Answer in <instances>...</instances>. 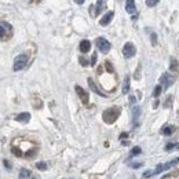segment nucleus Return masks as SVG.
Instances as JSON below:
<instances>
[{
  "mask_svg": "<svg viewBox=\"0 0 179 179\" xmlns=\"http://www.w3.org/2000/svg\"><path fill=\"white\" fill-rule=\"evenodd\" d=\"M159 3V0H146V6L147 7H154Z\"/></svg>",
  "mask_w": 179,
  "mask_h": 179,
  "instance_id": "nucleus-24",
  "label": "nucleus"
},
{
  "mask_svg": "<svg viewBox=\"0 0 179 179\" xmlns=\"http://www.w3.org/2000/svg\"><path fill=\"white\" fill-rule=\"evenodd\" d=\"M121 113V109L117 106H113V107H109V109H106V110L102 113V119H103V121L106 124H113L114 121L119 119V116H120Z\"/></svg>",
  "mask_w": 179,
  "mask_h": 179,
  "instance_id": "nucleus-1",
  "label": "nucleus"
},
{
  "mask_svg": "<svg viewBox=\"0 0 179 179\" xmlns=\"http://www.w3.org/2000/svg\"><path fill=\"white\" fill-rule=\"evenodd\" d=\"M125 11L130 14H134L137 11V7H135V2L134 0H125Z\"/></svg>",
  "mask_w": 179,
  "mask_h": 179,
  "instance_id": "nucleus-12",
  "label": "nucleus"
},
{
  "mask_svg": "<svg viewBox=\"0 0 179 179\" xmlns=\"http://www.w3.org/2000/svg\"><path fill=\"white\" fill-rule=\"evenodd\" d=\"M15 120L20 121V123H28V121L30 120V113H28V112H23V113L17 114Z\"/></svg>",
  "mask_w": 179,
  "mask_h": 179,
  "instance_id": "nucleus-11",
  "label": "nucleus"
},
{
  "mask_svg": "<svg viewBox=\"0 0 179 179\" xmlns=\"http://www.w3.org/2000/svg\"><path fill=\"white\" fill-rule=\"evenodd\" d=\"M178 68H179L178 61H176L175 58H172V59H171V63H169V69H171L172 72H176V70H178Z\"/></svg>",
  "mask_w": 179,
  "mask_h": 179,
  "instance_id": "nucleus-19",
  "label": "nucleus"
},
{
  "mask_svg": "<svg viewBox=\"0 0 179 179\" xmlns=\"http://www.w3.org/2000/svg\"><path fill=\"white\" fill-rule=\"evenodd\" d=\"M85 0H75V3H77V4H83Z\"/></svg>",
  "mask_w": 179,
  "mask_h": 179,
  "instance_id": "nucleus-35",
  "label": "nucleus"
},
{
  "mask_svg": "<svg viewBox=\"0 0 179 179\" xmlns=\"http://www.w3.org/2000/svg\"><path fill=\"white\" fill-rule=\"evenodd\" d=\"M30 175H32V172H30L29 169H26V168H22L20 171V179H29Z\"/></svg>",
  "mask_w": 179,
  "mask_h": 179,
  "instance_id": "nucleus-17",
  "label": "nucleus"
},
{
  "mask_svg": "<svg viewBox=\"0 0 179 179\" xmlns=\"http://www.w3.org/2000/svg\"><path fill=\"white\" fill-rule=\"evenodd\" d=\"M161 91H163V85L161 84H159V85H156V88H154V91H153V95L154 97H160V94H161Z\"/></svg>",
  "mask_w": 179,
  "mask_h": 179,
  "instance_id": "nucleus-22",
  "label": "nucleus"
},
{
  "mask_svg": "<svg viewBox=\"0 0 179 179\" xmlns=\"http://www.w3.org/2000/svg\"><path fill=\"white\" fill-rule=\"evenodd\" d=\"M26 63H28V55H26V54H20L18 57H15V59H14V66H13L14 72L22 70L26 66Z\"/></svg>",
  "mask_w": 179,
  "mask_h": 179,
  "instance_id": "nucleus-2",
  "label": "nucleus"
},
{
  "mask_svg": "<svg viewBox=\"0 0 179 179\" xmlns=\"http://www.w3.org/2000/svg\"><path fill=\"white\" fill-rule=\"evenodd\" d=\"M105 66H106V69H107V72H109V73H113V72H114V69L112 68V63L109 61L105 62Z\"/></svg>",
  "mask_w": 179,
  "mask_h": 179,
  "instance_id": "nucleus-25",
  "label": "nucleus"
},
{
  "mask_svg": "<svg viewBox=\"0 0 179 179\" xmlns=\"http://www.w3.org/2000/svg\"><path fill=\"white\" fill-rule=\"evenodd\" d=\"M140 153H142V149H140L139 146H135V147H132V150H131L130 157H135V156H138V154H140Z\"/></svg>",
  "mask_w": 179,
  "mask_h": 179,
  "instance_id": "nucleus-20",
  "label": "nucleus"
},
{
  "mask_svg": "<svg viewBox=\"0 0 179 179\" xmlns=\"http://www.w3.org/2000/svg\"><path fill=\"white\" fill-rule=\"evenodd\" d=\"M13 153L15 154L17 157H22V152H21L18 147H13Z\"/></svg>",
  "mask_w": 179,
  "mask_h": 179,
  "instance_id": "nucleus-26",
  "label": "nucleus"
},
{
  "mask_svg": "<svg viewBox=\"0 0 179 179\" xmlns=\"http://www.w3.org/2000/svg\"><path fill=\"white\" fill-rule=\"evenodd\" d=\"M152 44H153V46H156L157 44V35L156 33H152Z\"/></svg>",
  "mask_w": 179,
  "mask_h": 179,
  "instance_id": "nucleus-28",
  "label": "nucleus"
},
{
  "mask_svg": "<svg viewBox=\"0 0 179 179\" xmlns=\"http://www.w3.org/2000/svg\"><path fill=\"white\" fill-rule=\"evenodd\" d=\"M113 17H114V13H113V11H109V13H106V14L103 15V18L99 21V25H102V26L109 25V23H110V21L113 20Z\"/></svg>",
  "mask_w": 179,
  "mask_h": 179,
  "instance_id": "nucleus-9",
  "label": "nucleus"
},
{
  "mask_svg": "<svg viewBox=\"0 0 179 179\" xmlns=\"http://www.w3.org/2000/svg\"><path fill=\"white\" fill-rule=\"evenodd\" d=\"M174 82H175V77H174L172 75H169V73H163L161 77H160V83H161L164 90L171 87V85L174 84Z\"/></svg>",
  "mask_w": 179,
  "mask_h": 179,
  "instance_id": "nucleus-3",
  "label": "nucleus"
},
{
  "mask_svg": "<svg viewBox=\"0 0 179 179\" xmlns=\"http://www.w3.org/2000/svg\"><path fill=\"white\" fill-rule=\"evenodd\" d=\"M6 30H8V32H13V28H11V25L10 23H6L4 22L3 25H0V39L2 40H4L7 37V32Z\"/></svg>",
  "mask_w": 179,
  "mask_h": 179,
  "instance_id": "nucleus-8",
  "label": "nucleus"
},
{
  "mask_svg": "<svg viewBox=\"0 0 179 179\" xmlns=\"http://www.w3.org/2000/svg\"><path fill=\"white\" fill-rule=\"evenodd\" d=\"M176 163H178V160H174V161H169V163H165V164H160V165H157V168L153 171V175H159V174L164 172V171L169 169L171 167H174Z\"/></svg>",
  "mask_w": 179,
  "mask_h": 179,
  "instance_id": "nucleus-6",
  "label": "nucleus"
},
{
  "mask_svg": "<svg viewBox=\"0 0 179 179\" xmlns=\"http://www.w3.org/2000/svg\"><path fill=\"white\" fill-rule=\"evenodd\" d=\"M79 62H80V65H82V66H88V65H90V62H88L84 57H80V58H79Z\"/></svg>",
  "mask_w": 179,
  "mask_h": 179,
  "instance_id": "nucleus-23",
  "label": "nucleus"
},
{
  "mask_svg": "<svg viewBox=\"0 0 179 179\" xmlns=\"http://www.w3.org/2000/svg\"><path fill=\"white\" fill-rule=\"evenodd\" d=\"M123 54L125 58H132L135 54H137V48H135V46H134L132 43H125L123 47Z\"/></svg>",
  "mask_w": 179,
  "mask_h": 179,
  "instance_id": "nucleus-5",
  "label": "nucleus"
},
{
  "mask_svg": "<svg viewBox=\"0 0 179 179\" xmlns=\"http://www.w3.org/2000/svg\"><path fill=\"white\" fill-rule=\"evenodd\" d=\"M97 59H98V55H97V52H94V54H92V57H91V62H90V63L94 66L95 63H97Z\"/></svg>",
  "mask_w": 179,
  "mask_h": 179,
  "instance_id": "nucleus-27",
  "label": "nucleus"
},
{
  "mask_svg": "<svg viewBox=\"0 0 179 179\" xmlns=\"http://www.w3.org/2000/svg\"><path fill=\"white\" fill-rule=\"evenodd\" d=\"M157 106H159V101H156V102H154V105H153V107H154V109H156Z\"/></svg>",
  "mask_w": 179,
  "mask_h": 179,
  "instance_id": "nucleus-36",
  "label": "nucleus"
},
{
  "mask_svg": "<svg viewBox=\"0 0 179 179\" xmlns=\"http://www.w3.org/2000/svg\"><path fill=\"white\" fill-rule=\"evenodd\" d=\"M150 176H153V171H145L143 172V178H150Z\"/></svg>",
  "mask_w": 179,
  "mask_h": 179,
  "instance_id": "nucleus-29",
  "label": "nucleus"
},
{
  "mask_svg": "<svg viewBox=\"0 0 179 179\" xmlns=\"http://www.w3.org/2000/svg\"><path fill=\"white\" fill-rule=\"evenodd\" d=\"M130 91V76H125L123 83V94H128Z\"/></svg>",
  "mask_w": 179,
  "mask_h": 179,
  "instance_id": "nucleus-15",
  "label": "nucleus"
},
{
  "mask_svg": "<svg viewBox=\"0 0 179 179\" xmlns=\"http://www.w3.org/2000/svg\"><path fill=\"white\" fill-rule=\"evenodd\" d=\"M36 168L40 169V171H46V169L48 168V165H47V163H44V161H39V163L36 164Z\"/></svg>",
  "mask_w": 179,
  "mask_h": 179,
  "instance_id": "nucleus-21",
  "label": "nucleus"
},
{
  "mask_svg": "<svg viewBox=\"0 0 179 179\" xmlns=\"http://www.w3.org/2000/svg\"><path fill=\"white\" fill-rule=\"evenodd\" d=\"M139 167H142V163H132L131 164V168H139Z\"/></svg>",
  "mask_w": 179,
  "mask_h": 179,
  "instance_id": "nucleus-33",
  "label": "nucleus"
},
{
  "mask_svg": "<svg viewBox=\"0 0 179 179\" xmlns=\"http://www.w3.org/2000/svg\"><path fill=\"white\" fill-rule=\"evenodd\" d=\"M75 90H76V92H77L79 98L82 99L83 103H84V105H88V102H90V95H88V92L85 91V90H83L80 85H76Z\"/></svg>",
  "mask_w": 179,
  "mask_h": 179,
  "instance_id": "nucleus-7",
  "label": "nucleus"
},
{
  "mask_svg": "<svg viewBox=\"0 0 179 179\" xmlns=\"http://www.w3.org/2000/svg\"><path fill=\"white\" fill-rule=\"evenodd\" d=\"M105 3H106V0H98L97 2V8H95V15H99L102 13V10L105 8Z\"/></svg>",
  "mask_w": 179,
  "mask_h": 179,
  "instance_id": "nucleus-14",
  "label": "nucleus"
},
{
  "mask_svg": "<svg viewBox=\"0 0 179 179\" xmlns=\"http://www.w3.org/2000/svg\"><path fill=\"white\" fill-rule=\"evenodd\" d=\"M127 137H128V134H127V132H123V134L120 135V139H124V138H127Z\"/></svg>",
  "mask_w": 179,
  "mask_h": 179,
  "instance_id": "nucleus-34",
  "label": "nucleus"
},
{
  "mask_svg": "<svg viewBox=\"0 0 179 179\" xmlns=\"http://www.w3.org/2000/svg\"><path fill=\"white\" fill-rule=\"evenodd\" d=\"M171 149H176V143H168L165 146V150H171Z\"/></svg>",
  "mask_w": 179,
  "mask_h": 179,
  "instance_id": "nucleus-31",
  "label": "nucleus"
},
{
  "mask_svg": "<svg viewBox=\"0 0 179 179\" xmlns=\"http://www.w3.org/2000/svg\"><path fill=\"white\" fill-rule=\"evenodd\" d=\"M139 114H140V107L139 106H135L132 109V120H134V124H137Z\"/></svg>",
  "mask_w": 179,
  "mask_h": 179,
  "instance_id": "nucleus-16",
  "label": "nucleus"
},
{
  "mask_svg": "<svg viewBox=\"0 0 179 179\" xmlns=\"http://www.w3.org/2000/svg\"><path fill=\"white\" fill-rule=\"evenodd\" d=\"M171 101H172V97L169 95V97L167 98V101L164 102V107H169V103H171Z\"/></svg>",
  "mask_w": 179,
  "mask_h": 179,
  "instance_id": "nucleus-30",
  "label": "nucleus"
},
{
  "mask_svg": "<svg viewBox=\"0 0 179 179\" xmlns=\"http://www.w3.org/2000/svg\"><path fill=\"white\" fill-rule=\"evenodd\" d=\"M3 164L6 165V168H7V169H11V164H10V161H8V160H4Z\"/></svg>",
  "mask_w": 179,
  "mask_h": 179,
  "instance_id": "nucleus-32",
  "label": "nucleus"
},
{
  "mask_svg": "<svg viewBox=\"0 0 179 179\" xmlns=\"http://www.w3.org/2000/svg\"><path fill=\"white\" fill-rule=\"evenodd\" d=\"M88 85H90V88H91V90L95 92V94L101 95V97H106V94H105V92H102L101 90H99V88L97 87V84H95V83H94V80H92L91 77L88 79Z\"/></svg>",
  "mask_w": 179,
  "mask_h": 179,
  "instance_id": "nucleus-10",
  "label": "nucleus"
},
{
  "mask_svg": "<svg viewBox=\"0 0 179 179\" xmlns=\"http://www.w3.org/2000/svg\"><path fill=\"white\" fill-rule=\"evenodd\" d=\"M95 44H97V47H98V50L101 52H109V50H110V43L107 42L106 39H103V37H98L97 39V42H95Z\"/></svg>",
  "mask_w": 179,
  "mask_h": 179,
  "instance_id": "nucleus-4",
  "label": "nucleus"
},
{
  "mask_svg": "<svg viewBox=\"0 0 179 179\" xmlns=\"http://www.w3.org/2000/svg\"><path fill=\"white\" fill-rule=\"evenodd\" d=\"M174 130H175V128H174L172 125H167V127H164L163 130H161V134L165 135V137H169V135H172Z\"/></svg>",
  "mask_w": 179,
  "mask_h": 179,
  "instance_id": "nucleus-18",
  "label": "nucleus"
},
{
  "mask_svg": "<svg viewBox=\"0 0 179 179\" xmlns=\"http://www.w3.org/2000/svg\"><path fill=\"white\" fill-rule=\"evenodd\" d=\"M90 50H91V42L90 40H82V43H80V51L88 52Z\"/></svg>",
  "mask_w": 179,
  "mask_h": 179,
  "instance_id": "nucleus-13",
  "label": "nucleus"
}]
</instances>
